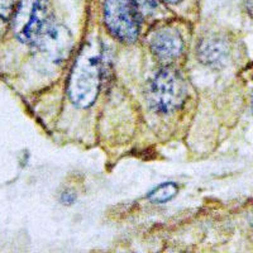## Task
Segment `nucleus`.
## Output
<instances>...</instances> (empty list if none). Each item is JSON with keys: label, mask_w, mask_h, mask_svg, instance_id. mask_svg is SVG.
<instances>
[{"label": "nucleus", "mask_w": 253, "mask_h": 253, "mask_svg": "<svg viewBox=\"0 0 253 253\" xmlns=\"http://www.w3.org/2000/svg\"><path fill=\"white\" fill-rule=\"evenodd\" d=\"M248 9H250V12L253 13V0H248Z\"/></svg>", "instance_id": "obj_11"}, {"label": "nucleus", "mask_w": 253, "mask_h": 253, "mask_svg": "<svg viewBox=\"0 0 253 253\" xmlns=\"http://www.w3.org/2000/svg\"><path fill=\"white\" fill-rule=\"evenodd\" d=\"M134 3L139 13H144L147 15L153 14L158 9L157 0H134Z\"/></svg>", "instance_id": "obj_9"}, {"label": "nucleus", "mask_w": 253, "mask_h": 253, "mask_svg": "<svg viewBox=\"0 0 253 253\" xmlns=\"http://www.w3.org/2000/svg\"><path fill=\"white\" fill-rule=\"evenodd\" d=\"M176 193H177V186L173 182H166L151 191L148 199L156 204H162V203H167L169 200H171L176 195Z\"/></svg>", "instance_id": "obj_7"}, {"label": "nucleus", "mask_w": 253, "mask_h": 253, "mask_svg": "<svg viewBox=\"0 0 253 253\" xmlns=\"http://www.w3.org/2000/svg\"><path fill=\"white\" fill-rule=\"evenodd\" d=\"M252 110H253V100H252Z\"/></svg>", "instance_id": "obj_13"}, {"label": "nucleus", "mask_w": 253, "mask_h": 253, "mask_svg": "<svg viewBox=\"0 0 253 253\" xmlns=\"http://www.w3.org/2000/svg\"><path fill=\"white\" fill-rule=\"evenodd\" d=\"M151 51L158 60L170 62L181 55L182 38L177 31L170 28L160 29L155 32L150 42Z\"/></svg>", "instance_id": "obj_5"}, {"label": "nucleus", "mask_w": 253, "mask_h": 253, "mask_svg": "<svg viewBox=\"0 0 253 253\" xmlns=\"http://www.w3.org/2000/svg\"><path fill=\"white\" fill-rule=\"evenodd\" d=\"M228 56V47L223 41L216 38L204 41L199 48V57L207 65H219Z\"/></svg>", "instance_id": "obj_6"}, {"label": "nucleus", "mask_w": 253, "mask_h": 253, "mask_svg": "<svg viewBox=\"0 0 253 253\" xmlns=\"http://www.w3.org/2000/svg\"><path fill=\"white\" fill-rule=\"evenodd\" d=\"M17 36L22 42L31 44L52 62H61L69 47L67 32L61 28L52 14L47 0H35L26 9H20ZM67 52V51H66Z\"/></svg>", "instance_id": "obj_1"}, {"label": "nucleus", "mask_w": 253, "mask_h": 253, "mask_svg": "<svg viewBox=\"0 0 253 253\" xmlns=\"http://www.w3.org/2000/svg\"><path fill=\"white\" fill-rule=\"evenodd\" d=\"M75 202V195L70 191L67 193H63L62 195V203L63 204H72V203Z\"/></svg>", "instance_id": "obj_10"}, {"label": "nucleus", "mask_w": 253, "mask_h": 253, "mask_svg": "<svg viewBox=\"0 0 253 253\" xmlns=\"http://www.w3.org/2000/svg\"><path fill=\"white\" fill-rule=\"evenodd\" d=\"M101 49L98 43L84 47L74 65L67 87L70 99L78 107H90L98 96L101 84Z\"/></svg>", "instance_id": "obj_2"}, {"label": "nucleus", "mask_w": 253, "mask_h": 253, "mask_svg": "<svg viewBox=\"0 0 253 253\" xmlns=\"http://www.w3.org/2000/svg\"><path fill=\"white\" fill-rule=\"evenodd\" d=\"M186 95V83L173 69L161 70L151 83L150 101L157 112H175L184 104Z\"/></svg>", "instance_id": "obj_3"}, {"label": "nucleus", "mask_w": 253, "mask_h": 253, "mask_svg": "<svg viewBox=\"0 0 253 253\" xmlns=\"http://www.w3.org/2000/svg\"><path fill=\"white\" fill-rule=\"evenodd\" d=\"M104 22L115 38L134 42L139 33V10L134 0H105Z\"/></svg>", "instance_id": "obj_4"}, {"label": "nucleus", "mask_w": 253, "mask_h": 253, "mask_svg": "<svg viewBox=\"0 0 253 253\" xmlns=\"http://www.w3.org/2000/svg\"><path fill=\"white\" fill-rule=\"evenodd\" d=\"M15 0H0V35L8 26L10 17L13 15Z\"/></svg>", "instance_id": "obj_8"}, {"label": "nucleus", "mask_w": 253, "mask_h": 253, "mask_svg": "<svg viewBox=\"0 0 253 253\" xmlns=\"http://www.w3.org/2000/svg\"><path fill=\"white\" fill-rule=\"evenodd\" d=\"M165 1H167V3H171V4H175V3H178V1H181V0H165Z\"/></svg>", "instance_id": "obj_12"}]
</instances>
